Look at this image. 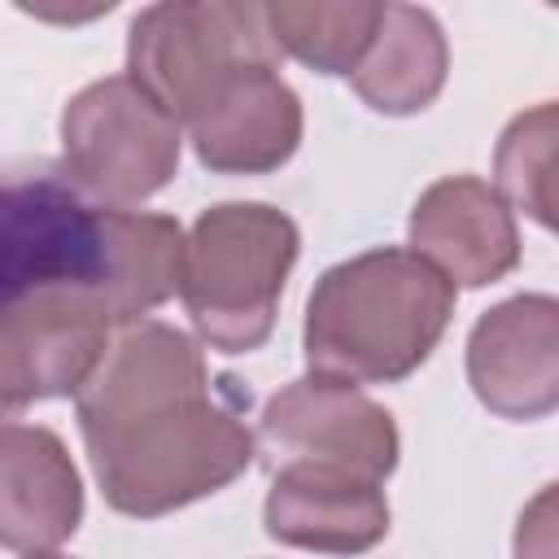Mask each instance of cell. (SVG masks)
<instances>
[{
  "label": "cell",
  "instance_id": "6da1fadb",
  "mask_svg": "<svg viewBox=\"0 0 559 559\" xmlns=\"http://www.w3.org/2000/svg\"><path fill=\"white\" fill-rule=\"evenodd\" d=\"M74 415L105 502L135 520L201 502L253 463L249 389L214 376L201 345L162 319L114 332Z\"/></svg>",
  "mask_w": 559,
  "mask_h": 559
},
{
  "label": "cell",
  "instance_id": "7a4b0ae2",
  "mask_svg": "<svg viewBox=\"0 0 559 559\" xmlns=\"http://www.w3.org/2000/svg\"><path fill=\"white\" fill-rule=\"evenodd\" d=\"M179 253L183 227L170 214L105 210L52 170H0V314L87 293L135 323L179 293Z\"/></svg>",
  "mask_w": 559,
  "mask_h": 559
},
{
  "label": "cell",
  "instance_id": "3957f363",
  "mask_svg": "<svg viewBox=\"0 0 559 559\" xmlns=\"http://www.w3.org/2000/svg\"><path fill=\"white\" fill-rule=\"evenodd\" d=\"M454 284L411 249L380 245L328 266L301 323L314 376L345 384H393L419 371L454 314Z\"/></svg>",
  "mask_w": 559,
  "mask_h": 559
},
{
  "label": "cell",
  "instance_id": "277c9868",
  "mask_svg": "<svg viewBox=\"0 0 559 559\" xmlns=\"http://www.w3.org/2000/svg\"><path fill=\"white\" fill-rule=\"evenodd\" d=\"M297 223L266 201H218L197 214L179 253V297L197 336L218 354H253L275 332Z\"/></svg>",
  "mask_w": 559,
  "mask_h": 559
},
{
  "label": "cell",
  "instance_id": "5b68a950",
  "mask_svg": "<svg viewBox=\"0 0 559 559\" xmlns=\"http://www.w3.org/2000/svg\"><path fill=\"white\" fill-rule=\"evenodd\" d=\"M240 66H280L262 4L166 0L131 17L127 79L148 92L179 127Z\"/></svg>",
  "mask_w": 559,
  "mask_h": 559
},
{
  "label": "cell",
  "instance_id": "8992f818",
  "mask_svg": "<svg viewBox=\"0 0 559 559\" xmlns=\"http://www.w3.org/2000/svg\"><path fill=\"white\" fill-rule=\"evenodd\" d=\"M179 122L127 74L74 92L61 109V170L105 210H131L179 170Z\"/></svg>",
  "mask_w": 559,
  "mask_h": 559
},
{
  "label": "cell",
  "instance_id": "52a82bcc",
  "mask_svg": "<svg viewBox=\"0 0 559 559\" xmlns=\"http://www.w3.org/2000/svg\"><path fill=\"white\" fill-rule=\"evenodd\" d=\"M402 437L393 415L358 393V384L301 376L284 384L258 415L253 459L275 476L284 467L345 472L384 485L397 467Z\"/></svg>",
  "mask_w": 559,
  "mask_h": 559
},
{
  "label": "cell",
  "instance_id": "ba28073f",
  "mask_svg": "<svg viewBox=\"0 0 559 559\" xmlns=\"http://www.w3.org/2000/svg\"><path fill=\"white\" fill-rule=\"evenodd\" d=\"M467 384L498 419H546L559 406V301L520 293L489 306L467 332Z\"/></svg>",
  "mask_w": 559,
  "mask_h": 559
},
{
  "label": "cell",
  "instance_id": "9c48e42d",
  "mask_svg": "<svg viewBox=\"0 0 559 559\" xmlns=\"http://www.w3.org/2000/svg\"><path fill=\"white\" fill-rule=\"evenodd\" d=\"M183 127L205 170L271 175L297 153L306 114L280 66H240L205 96V105Z\"/></svg>",
  "mask_w": 559,
  "mask_h": 559
},
{
  "label": "cell",
  "instance_id": "30bf717a",
  "mask_svg": "<svg viewBox=\"0 0 559 559\" xmlns=\"http://www.w3.org/2000/svg\"><path fill=\"white\" fill-rule=\"evenodd\" d=\"M411 253L432 262L454 288H485L520 266V231L507 201L476 175H445L411 205Z\"/></svg>",
  "mask_w": 559,
  "mask_h": 559
},
{
  "label": "cell",
  "instance_id": "8fae6325",
  "mask_svg": "<svg viewBox=\"0 0 559 559\" xmlns=\"http://www.w3.org/2000/svg\"><path fill=\"white\" fill-rule=\"evenodd\" d=\"M83 524V480L44 424H0V546L48 555Z\"/></svg>",
  "mask_w": 559,
  "mask_h": 559
},
{
  "label": "cell",
  "instance_id": "7c38bea8",
  "mask_svg": "<svg viewBox=\"0 0 559 559\" xmlns=\"http://www.w3.org/2000/svg\"><path fill=\"white\" fill-rule=\"evenodd\" d=\"M262 524L266 537L280 546L319 555H362L389 537V498L384 485L362 476L284 467L271 476Z\"/></svg>",
  "mask_w": 559,
  "mask_h": 559
},
{
  "label": "cell",
  "instance_id": "4fadbf2b",
  "mask_svg": "<svg viewBox=\"0 0 559 559\" xmlns=\"http://www.w3.org/2000/svg\"><path fill=\"white\" fill-rule=\"evenodd\" d=\"M445 70L450 48L441 22L419 4H384L380 26L349 83L367 109L384 118H411L441 96Z\"/></svg>",
  "mask_w": 559,
  "mask_h": 559
},
{
  "label": "cell",
  "instance_id": "5bb4252c",
  "mask_svg": "<svg viewBox=\"0 0 559 559\" xmlns=\"http://www.w3.org/2000/svg\"><path fill=\"white\" fill-rule=\"evenodd\" d=\"M384 4L371 0H275L262 4L271 44L280 57L301 61L314 74H354Z\"/></svg>",
  "mask_w": 559,
  "mask_h": 559
},
{
  "label": "cell",
  "instance_id": "9a60e30c",
  "mask_svg": "<svg viewBox=\"0 0 559 559\" xmlns=\"http://www.w3.org/2000/svg\"><path fill=\"white\" fill-rule=\"evenodd\" d=\"M555 144H559V109L542 100L507 122L493 148V192L507 210L528 214L537 227H555Z\"/></svg>",
  "mask_w": 559,
  "mask_h": 559
},
{
  "label": "cell",
  "instance_id": "2e32d148",
  "mask_svg": "<svg viewBox=\"0 0 559 559\" xmlns=\"http://www.w3.org/2000/svg\"><path fill=\"white\" fill-rule=\"evenodd\" d=\"M555 485H542L537 498L520 511L515 559H555Z\"/></svg>",
  "mask_w": 559,
  "mask_h": 559
},
{
  "label": "cell",
  "instance_id": "e0dca14e",
  "mask_svg": "<svg viewBox=\"0 0 559 559\" xmlns=\"http://www.w3.org/2000/svg\"><path fill=\"white\" fill-rule=\"evenodd\" d=\"M9 415H17V402H13V393H9V384L0 376V424H9Z\"/></svg>",
  "mask_w": 559,
  "mask_h": 559
},
{
  "label": "cell",
  "instance_id": "ac0fdd59",
  "mask_svg": "<svg viewBox=\"0 0 559 559\" xmlns=\"http://www.w3.org/2000/svg\"><path fill=\"white\" fill-rule=\"evenodd\" d=\"M26 559H66V555H52V550H48V555H26Z\"/></svg>",
  "mask_w": 559,
  "mask_h": 559
}]
</instances>
